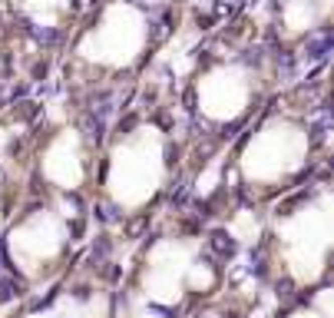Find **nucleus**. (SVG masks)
I'll list each match as a JSON object with an SVG mask.
<instances>
[{"label": "nucleus", "mask_w": 334, "mask_h": 318, "mask_svg": "<svg viewBox=\"0 0 334 318\" xmlns=\"http://www.w3.org/2000/svg\"><path fill=\"white\" fill-rule=\"evenodd\" d=\"M24 318H96V295L89 298H80V295H63L56 298L47 308H37Z\"/></svg>", "instance_id": "nucleus-13"}, {"label": "nucleus", "mask_w": 334, "mask_h": 318, "mask_svg": "<svg viewBox=\"0 0 334 318\" xmlns=\"http://www.w3.org/2000/svg\"><path fill=\"white\" fill-rule=\"evenodd\" d=\"M321 110L324 83L301 87L278 100L271 96L248 119L229 159L232 183L248 202H271L311 176L324 139L318 123Z\"/></svg>", "instance_id": "nucleus-1"}, {"label": "nucleus", "mask_w": 334, "mask_h": 318, "mask_svg": "<svg viewBox=\"0 0 334 318\" xmlns=\"http://www.w3.org/2000/svg\"><path fill=\"white\" fill-rule=\"evenodd\" d=\"M63 70L73 93L120 87L139 76L162 37L156 0H96L66 33Z\"/></svg>", "instance_id": "nucleus-2"}, {"label": "nucleus", "mask_w": 334, "mask_h": 318, "mask_svg": "<svg viewBox=\"0 0 334 318\" xmlns=\"http://www.w3.org/2000/svg\"><path fill=\"white\" fill-rule=\"evenodd\" d=\"M285 318H334V311H331V288H318L311 302L291 308Z\"/></svg>", "instance_id": "nucleus-14"}, {"label": "nucleus", "mask_w": 334, "mask_h": 318, "mask_svg": "<svg viewBox=\"0 0 334 318\" xmlns=\"http://www.w3.org/2000/svg\"><path fill=\"white\" fill-rule=\"evenodd\" d=\"M271 262L294 288H318L334 249V192L331 183L308 186L268 219Z\"/></svg>", "instance_id": "nucleus-5"}, {"label": "nucleus", "mask_w": 334, "mask_h": 318, "mask_svg": "<svg viewBox=\"0 0 334 318\" xmlns=\"http://www.w3.org/2000/svg\"><path fill=\"white\" fill-rule=\"evenodd\" d=\"M179 173V136L159 113L133 116L96 152L93 189L109 212L143 215L159 206Z\"/></svg>", "instance_id": "nucleus-3"}, {"label": "nucleus", "mask_w": 334, "mask_h": 318, "mask_svg": "<svg viewBox=\"0 0 334 318\" xmlns=\"http://www.w3.org/2000/svg\"><path fill=\"white\" fill-rule=\"evenodd\" d=\"M222 285V272L205 255L199 235H159L139 259L129 302L156 311H175L189 298H208Z\"/></svg>", "instance_id": "nucleus-6"}, {"label": "nucleus", "mask_w": 334, "mask_h": 318, "mask_svg": "<svg viewBox=\"0 0 334 318\" xmlns=\"http://www.w3.org/2000/svg\"><path fill=\"white\" fill-rule=\"evenodd\" d=\"M199 318H229L225 311H205V315H199Z\"/></svg>", "instance_id": "nucleus-15"}, {"label": "nucleus", "mask_w": 334, "mask_h": 318, "mask_svg": "<svg viewBox=\"0 0 334 318\" xmlns=\"http://www.w3.org/2000/svg\"><path fill=\"white\" fill-rule=\"evenodd\" d=\"M30 143L33 129L17 113H0V229L10 222L20 192L30 183Z\"/></svg>", "instance_id": "nucleus-10"}, {"label": "nucleus", "mask_w": 334, "mask_h": 318, "mask_svg": "<svg viewBox=\"0 0 334 318\" xmlns=\"http://www.w3.org/2000/svg\"><path fill=\"white\" fill-rule=\"evenodd\" d=\"M86 0H0V10L20 27L27 40H60L70 33Z\"/></svg>", "instance_id": "nucleus-11"}, {"label": "nucleus", "mask_w": 334, "mask_h": 318, "mask_svg": "<svg viewBox=\"0 0 334 318\" xmlns=\"http://www.w3.org/2000/svg\"><path fill=\"white\" fill-rule=\"evenodd\" d=\"M96 146L86 123L66 113L63 119L37 129L30 143V179L40 183L50 196L76 199L93 186L96 173Z\"/></svg>", "instance_id": "nucleus-8"}, {"label": "nucleus", "mask_w": 334, "mask_h": 318, "mask_svg": "<svg viewBox=\"0 0 334 318\" xmlns=\"http://www.w3.org/2000/svg\"><path fill=\"white\" fill-rule=\"evenodd\" d=\"M278 90V60L268 47H215L199 56L185 83L195 129L215 139L235 136Z\"/></svg>", "instance_id": "nucleus-4"}, {"label": "nucleus", "mask_w": 334, "mask_h": 318, "mask_svg": "<svg viewBox=\"0 0 334 318\" xmlns=\"http://www.w3.org/2000/svg\"><path fill=\"white\" fill-rule=\"evenodd\" d=\"M334 14V0H271L268 30L275 56L294 53L314 37L327 33Z\"/></svg>", "instance_id": "nucleus-9"}, {"label": "nucleus", "mask_w": 334, "mask_h": 318, "mask_svg": "<svg viewBox=\"0 0 334 318\" xmlns=\"http://www.w3.org/2000/svg\"><path fill=\"white\" fill-rule=\"evenodd\" d=\"M27 47H30V40H27L24 33H20V27L0 10V103H4L10 83L17 80V73H20Z\"/></svg>", "instance_id": "nucleus-12"}, {"label": "nucleus", "mask_w": 334, "mask_h": 318, "mask_svg": "<svg viewBox=\"0 0 334 318\" xmlns=\"http://www.w3.org/2000/svg\"><path fill=\"white\" fill-rule=\"evenodd\" d=\"M73 235H76L73 199L43 192L33 206H27L7 222L4 246H7V259L27 282H43L66 262Z\"/></svg>", "instance_id": "nucleus-7"}]
</instances>
